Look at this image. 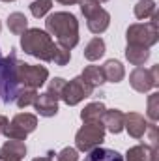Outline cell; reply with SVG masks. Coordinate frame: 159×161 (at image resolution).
Returning a JSON list of instances; mask_svg holds the SVG:
<instances>
[{
	"instance_id": "cell-1",
	"label": "cell",
	"mask_w": 159,
	"mask_h": 161,
	"mask_svg": "<svg viewBox=\"0 0 159 161\" xmlns=\"http://www.w3.org/2000/svg\"><path fill=\"white\" fill-rule=\"evenodd\" d=\"M45 28L49 36H54L56 43L66 49H73L79 43V21L69 11H54L49 15Z\"/></svg>"
},
{
	"instance_id": "cell-2",
	"label": "cell",
	"mask_w": 159,
	"mask_h": 161,
	"mask_svg": "<svg viewBox=\"0 0 159 161\" xmlns=\"http://www.w3.org/2000/svg\"><path fill=\"white\" fill-rule=\"evenodd\" d=\"M54 41L52 38L40 28H28L25 34H21V47L26 54L43 60V62H52V51H54Z\"/></svg>"
},
{
	"instance_id": "cell-3",
	"label": "cell",
	"mask_w": 159,
	"mask_h": 161,
	"mask_svg": "<svg viewBox=\"0 0 159 161\" xmlns=\"http://www.w3.org/2000/svg\"><path fill=\"white\" fill-rule=\"evenodd\" d=\"M17 66H19V60H17L15 53H9V56H6L2 60V66H0V103L15 101L17 96L21 94Z\"/></svg>"
},
{
	"instance_id": "cell-4",
	"label": "cell",
	"mask_w": 159,
	"mask_h": 161,
	"mask_svg": "<svg viewBox=\"0 0 159 161\" xmlns=\"http://www.w3.org/2000/svg\"><path fill=\"white\" fill-rule=\"evenodd\" d=\"M125 40L129 45H140V47H152L159 40L157 32V13L152 17L150 23H135L127 28Z\"/></svg>"
},
{
	"instance_id": "cell-5",
	"label": "cell",
	"mask_w": 159,
	"mask_h": 161,
	"mask_svg": "<svg viewBox=\"0 0 159 161\" xmlns=\"http://www.w3.org/2000/svg\"><path fill=\"white\" fill-rule=\"evenodd\" d=\"M105 141L103 124H84L75 135V146L80 152H90Z\"/></svg>"
},
{
	"instance_id": "cell-6",
	"label": "cell",
	"mask_w": 159,
	"mask_h": 161,
	"mask_svg": "<svg viewBox=\"0 0 159 161\" xmlns=\"http://www.w3.org/2000/svg\"><path fill=\"white\" fill-rule=\"evenodd\" d=\"M38 127V118L30 113H19L4 127V135L11 141H25L28 133Z\"/></svg>"
},
{
	"instance_id": "cell-7",
	"label": "cell",
	"mask_w": 159,
	"mask_h": 161,
	"mask_svg": "<svg viewBox=\"0 0 159 161\" xmlns=\"http://www.w3.org/2000/svg\"><path fill=\"white\" fill-rule=\"evenodd\" d=\"M17 77L23 88H32L38 90L40 86L45 84V80L49 79V69L45 66H32V64H25L19 62L17 66Z\"/></svg>"
},
{
	"instance_id": "cell-8",
	"label": "cell",
	"mask_w": 159,
	"mask_h": 161,
	"mask_svg": "<svg viewBox=\"0 0 159 161\" xmlns=\"http://www.w3.org/2000/svg\"><path fill=\"white\" fill-rule=\"evenodd\" d=\"M129 84L133 86V90L146 94L152 88L159 86V66H154L152 69H144L142 66H137L131 75H129Z\"/></svg>"
},
{
	"instance_id": "cell-9",
	"label": "cell",
	"mask_w": 159,
	"mask_h": 161,
	"mask_svg": "<svg viewBox=\"0 0 159 161\" xmlns=\"http://www.w3.org/2000/svg\"><path fill=\"white\" fill-rule=\"evenodd\" d=\"M92 94H94V86H90L86 80H82V77H75V79H71L69 82H66L60 99H62L66 105L73 107V105L80 103L82 99L90 97Z\"/></svg>"
},
{
	"instance_id": "cell-10",
	"label": "cell",
	"mask_w": 159,
	"mask_h": 161,
	"mask_svg": "<svg viewBox=\"0 0 159 161\" xmlns=\"http://www.w3.org/2000/svg\"><path fill=\"white\" fill-rule=\"evenodd\" d=\"M123 129L133 139H142L144 133L148 131V122L144 120V116L139 114V113H129V114L123 116Z\"/></svg>"
},
{
	"instance_id": "cell-11",
	"label": "cell",
	"mask_w": 159,
	"mask_h": 161,
	"mask_svg": "<svg viewBox=\"0 0 159 161\" xmlns=\"http://www.w3.org/2000/svg\"><path fill=\"white\" fill-rule=\"evenodd\" d=\"M26 156V144L23 141H8L0 146V161H21Z\"/></svg>"
},
{
	"instance_id": "cell-12",
	"label": "cell",
	"mask_w": 159,
	"mask_h": 161,
	"mask_svg": "<svg viewBox=\"0 0 159 161\" xmlns=\"http://www.w3.org/2000/svg\"><path fill=\"white\" fill-rule=\"evenodd\" d=\"M34 107L38 111L40 116H45V118H51L58 113V99L54 96H51L49 92L45 94H38L36 101H34Z\"/></svg>"
},
{
	"instance_id": "cell-13",
	"label": "cell",
	"mask_w": 159,
	"mask_h": 161,
	"mask_svg": "<svg viewBox=\"0 0 159 161\" xmlns=\"http://www.w3.org/2000/svg\"><path fill=\"white\" fill-rule=\"evenodd\" d=\"M86 25H88V30H90L92 34H101V32H105V30L109 28V25H111V15H109V11H105L103 8H99V9H96L92 15L86 17Z\"/></svg>"
},
{
	"instance_id": "cell-14",
	"label": "cell",
	"mask_w": 159,
	"mask_h": 161,
	"mask_svg": "<svg viewBox=\"0 0 159 161\" xmlns=\"http://www.w3.org/2000/svg\"><path fill=\"white\" fill-rule=\"evenodd\" d=\"M157 159V150L156 146H146V144H137L125 152L123 161H156Z\"/></svg>"
},
{
	"instance_id": "cell-15",
	"label": "cell",
	"mask_w": 159,
	"mask_h": 161,
	"mask_svg": "<svg viewBox=\"0 0 159 161\" xmlns=\"http://www.w3.org/2000/svg\"><path fill=\"white\" fill-rule=\"evenodd\" d=\"M105 111H107V107L101 101L88 103L80 111V118H82L84 124H101L103 122V116H105Z\"/></svg>"
},
{
	"instance_id": "cell-16",
	"label": "cell",
	"mask_w": 159,
	"mask_h": 161,
	"mask_svg": "<svg viewBox=\"0 0 159 161\" xmlns=\"http://www.w3.org/2000/svg\"><path fill=\"white\" fill-rule=\"evenodd\" d=\"M123 113L118 111V109H112V111H105V116H103V127L105 129H109L111 133H120V131H123Z\"/></svg>"
},
{
	"instance_id": "cell-17",
	"label": "cell",
	"mask_w": 159,
	"mask_h": 161,
	"mask_svg": "<svg viewBox=\"0 0 159 161\" xmlns=\"http://www.w3.org/2000/svg\"><path fill=\"white\" fill-rule=\"evenodd\" d=\"M101 69H103V75H105V82L109 80V82H120V80L125 77V69H123V66H122V62L118 60H107L103 66H101Z\"/></svg>"
},
{
	"instance_id": "cell-18",
	"label": "cell",
	"mask_w": 159,
	"mask_h": 161,
	"mask_svg": "<svg viewBox=\"0 0 159 161\" xmlns=\"http://www.w3.org/2000/svg\"><path fill=\"white\" fill-rule=\"evenodd\" d=\"M125 58L129 60V64L133 66H142L148 58H150V49L148 47H140V45H129L125 47Z\"/></svg>"
},
{
	"instance_id": "cell-19",
	"label": "cell",
	"mask_w": 159,
	"mask_h": 161,
	"mask_svg": "<svg viewBox=\"0 0 159 161\" xmlns=\"http://www.w3.org/2000/svg\"><path fill=\"white\" fill-rule=\"evenodd\" d=\"M84 161H123V156H120L116 150L97 146V148L88 152V156L84 158Z\"/></svg>"
},
{
	"instance_id": "cell-20",
	"label": "cell",
	"mask_w": 159,
	"mask_h": 161,
	"mask_svg": "<svg viewBox=\"0 0 159 161\" xmlns=\"http://www.w3.org/2000/svg\"><path fill=\"white\" fill-rule=\"evenodd\" d=\"M103 54H105V41L101 40L99 36L92 38L86 43V47H84V58L86 60L94 62V60H99Z\"/></svg>"
},
{
	"instance_id": "cell-21",
	"label": "cell",
	"mask_w": 159,
	"mask_h": 161,
	"mask_svg": "<svg viewBox=\"0 0 159 161\" xmlns=\"http://www.w3.org/2000/svg\"><path fill=\"white\" fill-rule=\"evenodd\" d=\"M8 28H9V32H13L17 36L25 34L28 30V19H26V15L21 13V11L9 13V17H8Z\"/></svg>"
},
{
	"instance_id": "cell-22",
	"label": "cell",
	"mask_w": 159,
	"mask_h": 161,
	"mask_svg": "<svg viewBox=\"0 0 159 161\" xmlns=\"http://www.w3.org/2000/svg\"><path fill=\"white\" fill-rule=\"evenodd\" d=\"M82 80H86L90 86H101L105 82V75H103V69L99 66H86L84 71H82Z\"/></svg>"
},
{
	"instance_id": "cell-23",
	"label": "cell",
	"mask_w": 159,
	"mask_h": 161,
	"mask_svg": "<svg viewBox=\"0 0 159 161\" xmlns=\"http://www.w3.org/2000/svg\"><path fill=\"white\" fill-rule=\"evenodd\" d=\"M156 15V2L154 0H140L135 6V17L144 21V19H152Z\"/></svg>"
},
{
	"instance_id": "cell-24",
	"label": "cell",
	"mask_w": 159,
	"mask_h": 161,
	"mask_svg": "<svg viewBox=\"0 0 159 161\" xmlns=\"http://www.w3.org/2000/svg\"><path fill=\"white\" fill-rule=\"evenodd\" d=\"M36 97H38V92H36V90H32V88H25V90H21V94L17 96L15 103H17L19 109H26L28 105H34Z\"/></svg>"
},
{
	"instance_id": "cell-25",
	"label": "cell",
	"mask_w": 159,
	"mask_h": 161,
	"mask_svg": "<svg viewBox=\"0 0 159 161\" xmlns=\"http://www.w3.org/2000/svg\"><path fill=\"white\" fill-rule=\"evenodd\" d=\"M71 60V49H66L62 45H54V51H52V62L56 66H66L68 62Z\"/></svg>"
},
{
	"instance_id": "cell-26",
	"label": "cell",
	"mask_w": 159,
	"mask_h": 161,
	"mask_svg": "<svg viewBox=\"0 0 159 161\" xmlns=\"http://www.w3.org/2000/svg\"><path fill=\"white\" fill-rule=\"evenodd\" d=\"M51 8H52V0H34L30 4V13L40 19L51 11Z\"/></svg>"
},
{
	"instance_id": "cell-27",
	"label": "cell",
	"mask_w": 159,
	"mask_h": 161,
	"mask_svg": "<svg viewBox=\"0 0 159 161\" xmlns=\"http://www.w3.org/2000/svg\"><path fill=\"white\" fill-rule=\"evenodd\" d=\"M148 116H150L152 122H156L159 118V94L157 92L150 94V97H148Z\"/></svg>"
},
{
	"instance_id": "cell-28",
	"label": "cell",
	"mask_w": 159,
	"mask_h": 161,
	"mask_svg": "<svg viewBox=\"0 0 159 161\" xmlns=\"http://www.w3.org/2000/svg\"><path fill=\"white\" fill-rule=\"evenodd\" d=\"M64 86H66V80L62 79V77H54V79L49 82V88H47V92H49L51 96H54L56 99H60Z\"/></svg>"
},
{
	"instance_id": "cell-29",
	"label": "cell",
	"mask_w": 159,
	"mask_h": 161,
	"mask_svg": "<svg viewBox=\"0 0 159 161\" xmlns=\"http://www.w3.org/2000/svg\"><path fill=\"white\" fill-rule=\"evenodd\" d=\"M56 159H58V161H79V150H77V148L68 146V148H64V150H60V152H58Z\"/></svg>"
},
{
	"instance_id": "cell-30",
	"label": "cell",
	"mask_w": 159,
	"mask_h": 161,
	"mask_svg": "<svg viewBox=\"0 0 159 161\" xmlns=\"http://www.w3.org/2000/svg\"><path fill=\"white\" fill-rule=\"evenodd\" d=\"M6 125H8V118L0 114V135L4 133V127H6Z\"/></svg>"
},
{
	"instance_id": "cell-31",
	"label": "cell",
	"mask_w": 159,
	"mask_h": 161,
	"mask_svg": "<svg viewBox=\"0 0 159 161\" xmlns=\"http://www.w3.org/2000/svg\"><path fill=\"white\" fill-rule=\"evenodd\" d=\"M58 4H64V6H73V4H79L80 0H56Z\"/></svg>"
},
{
	"instance_id": "cell-32",
	"label": "cell",
	"mask_w": 159,
	"mask_h": 161,
	"mask_svg": "<svg viewBox=\"0 0 159 161\" xmlns=\"http://www.w3.org/2000/svg\"><path fill=\"white\" fill-rule=\"evenodd\" d=\"M32 161H52L51 158H36V159H32Z\"/></svg>"
},
{
	"instance_id": "cell-33",
	"label": "cell",
	"mask_w": 159,
	"mask_h": 161,
	"mask_svg": "<svg viewBox=\"0 0 159 161\" xmlns=\"http://www.w3.org/2000/svg\"><path fill=\"white\" fill-rule=\"evenodd\" d=\"M97 2H99V4H101V2H109V0H97Z\"/></svg>"
},
{
	"instance_id": "cell-34",
	"label": "cell",
	"mask_w": 159,
	"mask_h": 161,
	"mask_svg": "<svg viewBox=\"0 0 159 161\" xmlns=\"http://www.w3.org/2000/svg\"><path fill=\"white\" fill-rule=\"evenodd\" d=\"M2 60H4V58H2V54H0V66H2Z\"/></svg>"
},
{
	"instance_id": "cell-35",
	"label": "cell",
	"mask_w": 159,
	"mask_h": 161,
	"mask_svg": "<svg viewBox=\"0 0 159 161\" xmlns=\"http://www.w3.org/2000/svg\"><path fill=\"white\" fill-rule=\"evenodd\" d=\"M2 2H13V0H2Z\"/></svg>"
},
{
	"instance_id": "cell-36",
	"label": "cell",
	"mask_w": 159,
	"mask_h": 161,
	"mask_svg": "<svg viewBox=\"0 0 159 161\" xmlns=\"http://www.w3.org/2000/svg\"><path fill=\"white\" fill-rule=\"evenodd\" d=\"M0 30H2V23H0Z\"/></svg>"
}]
</instances>
